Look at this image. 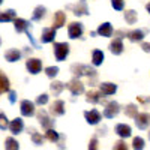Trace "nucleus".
<instances>
[{
  "instance_id": "obj_10",
  "label": "nucleus",
  "mask_w": 150,
  "mask_h": 150,
  "mask_svg": "<svg viewBox=\"0 0 150 150\" xmlns=\"http://www.w3.org/2000/svg\"><path fill=\"white\" fill-rule=\"evenodd\" d=\"M149 123H150V116L147 112H140V114L135 117V125L138 129H147Z\"/></svg>"
},
{
  "instance_id": "obj_43",
  "label": "nucleus",
  "mask_w": 150,
  "mask_h": 150,
  "mask_svg": "<svg viewBox=\"0 0 150 150\" xmlns=\"http://www.w3.org/2000/svg\"><path fill=\"white\" fill-rule=\"evenodd\" d=\"M146 9H147V12L150 14V3H147V6H146Z\"/></svg>"
},
{
  "instance_id": "obj_2",
  "label": "nucleus",
  "mask_w": 150,
  "mask_h": 150,
  "mask_svg": "<svg viewBox=\"0 0 150 150\" xmlns=\"http://www.w3.org/2000/svg\"><path fill=\"white\" fill-rule=\"evenodd\" d=\"M72 72L77 75V77H81V75H87V77H90V75H96V71L90 66H86V65H72Z\"/></svg>"
},
{
  "instance_id": "obj_37",
  "label": "nucleus",
  "mask_w": 150,
  "mask_h": 150,
  "mask_svg": "<svg viewBox=\"0 0 150 150\" xmlns=\"http://www.w3.org/2000/svg\"><path fill=\"white\" fill-rule=\"evenodd\" d=\"M112 150H128V146H126V143H125L123 140H120V141L114 143V147H112Z\"/></svg>"
},
{
  "instance_id": "obj_21",
  "label": "nucleus",
  "mask_w": 150,
  "mask_h": 150,
  "mask_svg": "<svg viewBox=\"0 0 150 150\" xmlns=\"http://www.w3.org/2000/svg\"><path fill=\"white\" fill-rule=\"evenodd\" d=\"M17 17H15V11L14 9H6L2 12V15H0V21L2 23H9V21H15Z\"/></svg>"
},
{
  "instance_id": "obj_15",
  "label": "nucleus",
  "mask_w": 150,
  "mask_h": 150,
  "mask_svg": "<svg viewBox=\"0 0 150 150\" xmlns=\"http://www.w3.org/2000/svg\"><path fill=\"white\" fill-rule=\"evenodd\" d=\"M110 51H111L112 54H116V56H119V54L123 53V42H122V38H116V39L110 44Z\"/></svg>"
},
{
  "instance_id": "obj_27",
  "label": "nucleus",
  "mask_w": 150,
  "mask_h": 150,
  "mask_svg": "<svg viewBox=\"0 0 150 150\" xmlns=\"http://www.w3.org/2000/svg\"><path fill=\"white\" fill-rule=\"evenodd\" d=\"M86 101H87V102H90V104H98L99 101H101V98H99V93H98V92L90 90V92H87Z\"/></svg>"
},
{
  "instance_id": "obj_20",
  "label": "nucleus",
  "mask_w": 150,
  "mask_h": 150,
  "mask_svg": "<svg viewBox=\"0 0 150 150\" xmlns=\"http://www.w3.org/2000/svg\"><path fill=\"white\" fill-rule=\"evenodd\" d=\"M20 57H21V53L18 51V50H15V48H11V50H8V51L5 53V59L8 60V62H18L20 60Z\"/></svg>"
},
{
  "instance_id": "obj_17",
  "label": "nucleus",
  "mask_w": 150,
  "mask_h": 150,
  "mask_svg": "<svg viewBox=\"0 0 150 150\" xmlns=\"http://www.w3.org/2000/svg\"><path fill=\"white\" fill-rule=\"evenodd\" d=\"M99 89H101V93H102L104 96H110V95H114V93H116L117 86L112 84V83H102Z\"/></svg>"
},
{
  "instance_id": "obj_35",
  "label": "nucleus",
  "mask_w": 150,
  "mask_h": 150,
  "mask_svg": "<svg viewBox=\"0 0 150 150\" xmlns=\"http://www.w3.org/2000/svg\"><path fill=\"white\" fill-rule=\"evenodd\" d=\"M45 74H47V77L54 78L56 75L59 74V68L57 66H48V68H45Z\"/></svg>"
},
{
  "instance_id": "obj_9",
  "label": "nucleus",
  "mask_w": 150,
  "mask_h": 150,
  "mask_svg": "<svg viewBox=\"0 0 150 150\" xmlns=\"http://www.w3.org/2000/svg\"><path fill=\"white\" fill-rule=\"evenodd\" d=\"M84 117H86V122L89 125H98L101 122V112L98 110H90V111L84 112Z\"/></svg>"
},
{
  "instance_id": "obj_11",
  "label": "nucleus",
  "mask_w": 150,
  "mask_h": 150,
  "mask_svg": "<svg viewBox=\"0 0 150 150\" xmlns=\"http://www.w3.org/2000/svg\"><path fill=\"white\" fill-rule=\"evenodd\" d=\"M50 112H51L53 116H63L65 114V102L57 99L51 104V108H50Z\"/></svg>"
},
{
  "instance_id": "obj_8",
  "label": "nucleus",
  "mask_w": 150,
  "mask_h": 150,
  "mask_svg": "<svg viewBox=\"0 0 150 150\" xmlns=\"http://www.w3.org/2000/svg\"><path fill=\"white\" fill-rule=\"evenodd\" d=\"M68 89L71 90V93H72V95H81V93L84 92V84H83L78 78H74V80H71V81H69Z\"/></svg>"
},
{
  "instance_id": "obj_14",
  "label": "nucleus",
  "mask_w": 150,
  "mask_h": 150,
  "mask_svg": "<svg viewBox=\"0 0 150 150\" xmlns=\"http://www.w3.org/2000/svg\"><path fill=\"white\" fill-rule=\"evenodd\" d=\"M9 129H11V132L14 134V135H18L23 129H24V123H23V119H20V117H17V119H14L11 122V125H9Z\"/></svg>"
},
{
  "instance_id": "obj_40",
  "label": "nucleus",
  "mask_w": 150,
  "mask_h": 150,
  "mask_svg": "<svg viewBox=\"0 0 150 150\" xmlns=\"http://www.w3.org/2000/svg\"><path fill=\"white\" fill-rule=\"evenodd\" d=\"M89 150H98V140L95 138V137H93V138L90 140V143H89Z\"/></svg>"
},
{
  "instance_id": "obj_25",
  "label": "nucleus",
  "mask_w": 150,
  "mask_h": 150,
  "mask_svg": "<svg viewBox=\"0 0 150 150\" xmlns=\"http://www.w3.org/2000/svg\"><path fill=\"white\" fill-rule=\"evenodd\" d=\"M5 149L6 150H18L20 149V144L15 138H12V137H9V138L5 140Z\"/></svg>"
},
{
  "instance_id": "obj_42",
  "label": "nucleus",
  "mask_w": 150,
  "mask_h": 150,
  "mask_svg": "<svg viewBox=\"0 0 150 150\" xmlns=\"http://www.w3.org/2000/svg\"><path fill=\"white\" fill-rule=\"evenodd\" d=\"M15 96H17V93H15L14 90H11V92H9V101H11V104H14V102H15Z\"/></svg>"
},
{
  "instance_id": "obj_39",
  "label": "nucleus",
  "mask_w": 150,
  "mask_h": 150,
  "mask_svg": "<svg viewBox=\"0 0 150 150\" xmlns=\"http://www.w3.org/2000/svg\"><path fill=\"white\" fill-rule=\"evenodd\" d=\"M0 128H2V131H5L6 129V126H8V119H6V116H5V112H2L0 114Z\"/></svg>"
},
{
  "instance_id": "obj_30",
  "label": "nucleus",
  "mask_w": 150,
  "mask_h": 150,
  "mask_svg": "<svg viewBox=\"0 0 150 150\" xmlns=\"http://www.w3.org/2000/svg\"><path fill=\"white\" fill-rule=\"evenodd\" d=\"M44 15H45V8L39 5V6H36V8H35V11H33V17H32V18H33L35 21H39Z\"/></svg>"
},
{
  "instance_id": "obj_28",
  "label": "nucleus",
  "mask_w": 150,
  "mask_h": 150,
  "mask_svg": "<svg viewBox=\"0 0 150 150\" xmlns=\"http://www.w3.org/2000/svg\"><path fill=\"white\" fill-rule=\"evenodd\" d=\"M63 83H60V81H53L51 84H50V90H51L53 93H54V96H57V95H60V92L63 90Z\"/></svg>"
},
{
  "instance_id": "obj_29",
  "label": "nucleus",
  "mask_w": 150,
  "mask_h": 150,
  "mask_svg": "<svg viewBox=\"0 0 150 150\" xmlns=\"http://www.w3.org/2000/svg\"><path fill=\"white\" fill-rule=\"evenodd\" d=\"M125 20H126L128 24H135L137 23V12L134 9H129L125 12Z\"/></svg>"
},
{
  "instance_id": "obj_41",
  "label": "nucleus",
  "mask_w": 150,
  "mask_h": 150,
  "mask_svg": "<svg viewBox=\"0 0 150 150\" xmlns=\"http://www.w3.org/2000/svg\"><path fill=\"white\" fill-rule=\"evenodd\" d=\"M141 48L144 50L146 53H150V42H143L141 44Z\"/></svg>"
},
{
  "instance_id": "obj_4",
  "label": "nucleus",
  "mask_w": 150,
  "mask_h": 150,
  "mask_svg": "<svg viewBox=\"0 0 150 150\" xmlns=\"http://www.w3.org/2000/svg\"><path fill=\"white\" fill-rule=\"evenodd\" d=\"M68 35H69L71 39H77V38H80L83 35V24L77 23V21L71 23L69 27H68Z\"/></svg>"
},
{
  "instance_id": "obj_13",
  "label": "nucleus",
  "mask_w": 150,
  "mask_h": 150,
  "mask_svg": "<svg viewBox=\"0 0 150 150\" xmlns=\"http://www.w3.org/2000/svg\"><path fill=\"white\" fill-rule=\"evenodd\" d=\"M56 38V29L54 27H48V29H44L42 30V35H41V41L44 44H50L53 42Z\"/></svg>"
},
{
  "instance_id": "obj_44",
  "label": "nucleus",
  "mask_w": 150,
  "mask_h": 150,
  "mask_svg": "<svg viewBox=\"0 0 150 150\" xmlns=\"http://www.w3.org/2000/svg\"><path fill=\"white\" fill-rule=\"evenodd\" d=\"M149 138H150V132H149Z\"/></svg>"
},
{
  "instance_id": "obj_23",
  "label": "nucleus",
  "mask_w": 150,
  "mask_h": 150,
  "mask_svg": "<svg viewBox=\"0 0 150 150\" xmlns=\"http://www.w3.org/2000/svg\"><path fill=\"white\" fill-rule=\"evenodd\" d=\"M128 39L132 41V42H138V41H143L144 38V32L143 30H132V32H128Z\"/></svg>"
},
{
  "instance_id": "obj_22",
  "label": "nucleus",
  "mask_w": 150,
  "mask_h": 150,
  "mask_svg": "<svg viewBox=\"0 0 150 150\" xmlns=\"http://www.w3.org/2000/svg\"><path fill=\"white\" fill-rule=\"evenodd\" d=\"M14 26H15V30H17L18 33L27 32V29H29V21L23 20V18H17V20L14 21Z\"/></svg>"
},
{
  "instance_id": "obj_12",
  "label": "nucleus",
  "mask_w": 150,
  "mask_h": 150,
  "mask_svg": "<svg viewBox=\"0 0 150 150\" xmlns=\"http://www.w3.org/2000/svg\"><path fill=\"white\" fill-rule=\"evenodd\" d=\"M116 134L120 137V138H128V137L132 135V131H131V126L126 123H119L116 126Z\"/></svg>"
},
{
  "instance_id": "obj_6",
  "label": "nucleus",
  "mask_w": 150,
  "mask_h": 150,
  "mask_svg": "<svg viewBox=\"0 0 150 150\" xmlns=\"http://www.w3.org/2000/svg\"><path fill=\"white\" fill-rule=\"evenodd\" d=\"M26 68H27V71L32 74V75H36V74H39L41 72V69H42V63H41V60L39 59H29L27 62H26Z\"/></svg>"
},
{
  "instance_id": "obj_5",
  "label": "nucleus",
  "mask_w": 150,
  "mask_h": 150,
  "mask_svg": "<svg viewBox=\"0 0 150 150\" xmlns=\"http://www.w3.org/2000/svg\"><path fill=\"white\" fill-rule=\"evenodd\" d=\"M38 120H39L41 126H42L45 131L51 129V128H53V125H54V120L50 119L48 114H47V111H44V110H41L39 112H38Z\"/></svg>"
},
{
  "instance_id": "obj_34",
  "label": "nucleus",
  "mask_w": 150,
  "mask_h": 150,
  "mask_svg": "<svg viewBox=\"0 0 150 150\" xmlns=\"http://www.w3.org/2000/svg\"><path fill=\"white\" fill-rule=\"evenodd\" d=\"M45 135H47V138H48L50 141H51V143H56V141L59 140V134H57L53 128H51V129H48Z\"/></svg>"
},
{
  "instance_id": "obj_19",
  "label": "nucleus",
  "mask_w": 150,
  "mask_h": 150,
  "mask_svg": "<svg viewBox=\"0 0 150 150\" xmlns=\"http://www.w3.org/2000/svg\"><path fill=\"white\" fill-rule=\"evenodd\" d=\"M72 9H74V14H75V15H78V17H81V15H87V14H89V9H87V5L84 3V0H81L80 3H77Z\"/></svg>"
},
{
  "instance_id": "obj_26",
  "label": "nucleus",
  "mask_w": 150,
  "mask_h": 150,
  "mask_svg": "<svg viewBox=\"0 0 150 150\" xmlns=\"http://www.w3.org/2000/svg\"><path fill=\"white\" fill-rule=\"evenodd\" d=\"M0 92L2 93L9 92V80L5 74H0Z\"/></svg>"
},
{
  "instance_id": "obj_36",
  "label": "nucleus",
  "mask_w": 150,
  "mask_h": 150,
  "mask_svg": "<svg viewBox=\"0 0 150 150\" xmlns=\"http://www.w3.org/2000/svg\"><path fill=\"white\" fill-rule=\"evenodd\" d=\"M111 6L116 11H123L125 8V0H111Z\"/></svg>"
},
{
  "instance_id": "obj_24",
  "label": "nucleus",
  "mask_w": 150,
  "mask_h": 150,
  "mask_svg": "<svg viewBox=\"0 0 150 150\" xmlns=\"http://www.w3.org/2000/svg\"><path fill=\"white\" fill-rule=\"evenodd\" d=\"M102 62H104V53L101 50H95L92 53V63L95 66H99V65H102Z\"/></svg>"
},
{
  "instance_id": "obj_32",
  "label": "nucleus",
  "mask_w": 150,
  "mask_h": 150,
  "mask_svg": "<svg viewBox=\"0 0 150 150\" xmlns=\"http://www.w3.org/2000/svg\"><path fill=\"white\" fill-rule=\"evenodd\" d=\"M30 135H32V141H33L35 146H42V144H44V138H42L41 134H38L36 131L32 129V134H30Z\"/></svg>"
},
{
  "instance_id": "obj_16",
  "label": "nucleus",
  "mask_w": 150,
  "mask_h": 150,
  "mask_svg": "<svg viewBox=\"0 0 150 150\" xmlns=\"http://www.w3.org/2000/svg\"><path fill=\"white\" fill-rule=\"evenodd\" d=\"M65 21H66L65 14H63L62 11H57L56 14H54V18H53V27H54L56 30H57V29H60V27H63Z\"/></svg>"
},
{
  "instance_id": "obj_18",
  "label": "nucleus",
  "mask_w": 150,
  "mask_h": 150,
  "mask_svg": "<svg viewBox=\"0 0 150 150\" xmlns=\"http://www.w3.org/2000/svg\"><path fill=\"white\" fill-rule=\"evenodd\" d=\"M98 35H101L104 38H110L112 35V26L110 23H102L101 26L98 27Z\"/></svg>"
},
{
  "instance_id": "obj_31",
  "label": "nucleus",
  "mask_w": 150,
  "mask_h": 150,
  "mask_svg": "<svg viewBox=\"0 0 150 150\" xmlns=\"http://www.w3.org/2000/svg\"><path fill=\"white\" fill-rule=\"evenodd\" d=\"M125 114H126V116H129V117H137V116H138V108H137L134 104H129L128 107H126V110H125Z\"/></svg>"
},
{
  "instance_id": "obj_1",
  "label": "nucleus",
  "mask_w": 150,
  "mask_h": 150,
  "mask_svg": "<svg viewBox=\"0 0 150 150\" xmlns=\"http://www.w3.org/2000/svg\"><path fill=\"white\" fill-rule=\"evenodd\" d=\"M69 54V45L66 42H56L54 44V56L59 62H63Z\"/></svg>"
},
{
  "instance_id": "obj_38",
  "label": "nucleus",
  "mask_w": 150,
  "mask_h": 150,
  "mask_svg": "<svg viewBox=\"0 0 150 150\" xmlns=\"http://www.w3.org/2000/svg\"><path fill=\"white\" fill-rule=\"evenodd\" d=\"M47 102H48V95H45V93L39 95V96H38V99H36V104L38 105H45Z\"/></svg>"
},
{
  "instance_id": "obj_33",
  "label": "nucleus",
  "mask_w": 150,
  "mask_h": 150,
  "mask_svg": "<svg viewBox=\"0 0 150 150\" xmlns=\"http://www.w3.org/2000/svg\"><path fill=\"white\" fill-rule=\"evenodd\" d=\"M132 147H134V150H143L144 149V140L141 137H135L132 140Z\"/></svg>"
},
{
  "instance_id": "obj_7",
  "label": "nucleus",
  "mask_w": 150,
  "mask_h": 150,
  "mask_svg": "<svg viewBox=\"0 0 150 150\" xmlns=\"http://www.w3.org/2000/svg\"><path fill=\"white\" fill-rule=\"evenodd\" d=\"M119 111H120L119 104L112 101V102L107 104V107H105V110H104V117H107V119H112V117H116V116L119 114Z\"/></svg>"
},
{
  "instance_id": "obj_3",
  "label": "nucleus",
  "mask_w": 150,
  "mask_h": 150,
  "mask_svg": "<svg viewBox=\"0 0 150 150\" xmlns=\"http://www.w3.org/2000/svg\"><path fill=\"white\" fill-rule=\"evenodd\" d=\"M20 111L24 117H32L35 114V104L32 101H29V99H24L20 104Z\"/></svg>"
}]
</instances>
